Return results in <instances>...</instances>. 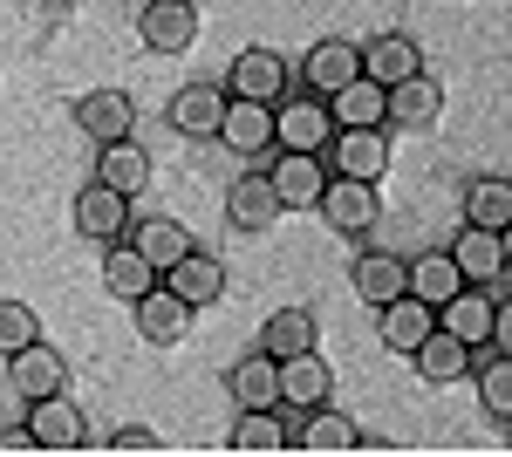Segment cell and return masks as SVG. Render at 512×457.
<instances>
[{"instance_id":"15","label":"cell","mask_w":512,"mask_h":457,"mask_svg":"<svg viewBox=\"0 0 512 457\" xmlns=\"http://www.w3.org/2000/svg\"><path fill=\"white\" fill-rule=\"evenodd\" d=\"M431 328H437V307H431V301H417L410 287H403L396 301H383V307H376V342L390 348V355H410V348L424 342Z\"/></svg>"},{"instance_id":"34","label":"cell","mask_w":512,"mask_h":457,"mask_svg":"<svg viewBox=\"0 0 512 457\" xmlns=\"http://www.w3.org/2000/svg\"><path fill=\"white\" fill-rule=\"evenodd\" d=\"M472 376H478V403H485V417L512 423V355H506V348H492L485 362H472Z\"/></svg>"},{"instance_id":"29","label":"cell","mask_w":512,"mask_h":457,"mask_svg":"<svg viewBox=\"0 0 512 457\" xmlns=\"http://www.w3.org/2000/svg\"><path fill=\"white\" fill-rule=\"evenodd\" d=\"M403 287L417 294V301H431V307H444L458 287H465V273H458V260L437 246V253H417V260H403Z\"/></svg>"},{"instance_id":"12","label":"cell","mask_w":512,"mask_h":457,"mask_svg":"<svg viewBox=\"0 0 512 457\" xmlns=\"http://www.w3.org/2000/svg\"><path fill=\"white\" fill-rule=\"evenodd\" d=\"M158 280L198 314V307H212L219 294H226V260H219V253H205V246H192V253H185V260H171Z\"/></svg>"},{"instance_id":"4","label":"cell","mask_w":512,"mask_h":457,"mask_svg":"<svg viewBox=\"0 0 512 457\" xmlns=\"http://www.w3.org/2000/svg\"><path fill=\"white\" fill-rule=\"evenodd\" d=\"M21 423H28L35 451H82V444H89V417L76 410V396H69V389H55V396H35Z\"/></svg>"},{"instance_id":"2","label":"cell","mask_w":512,"mask_h":457,"mask_svg":"<svg viewBox=\"0 0 512 457\" xmlns=\"http://www.w3.org/2000/svg\"><path fill=\"white\" fill-rule=\"evenodd\" d=\"M321 157L335 164V178L383 185V171H390V137H383V130H355V123H335V137L321 144Z\"/></svg>"},{"instance_id":"14","label":"cell","mask_w":512,"mask_h":457,"mask_svg":"<svg viewBox=\"0 0 512 457\" xmlns=\"http://www.w3.org/2000/svg\"><path fill=\"white\" fill-rule=\"evenodd\" d=\"M76 130L89 137V144H117V137H130L137 130V103L123 96V89H89V96H76Z\"/></svg>"},{"instance_id":"22","label":"cell","mask_w":512,"mask_h":457,"mask_svg":"<svg viewBox=\"0 0 512 457\" xmlns=\"http://www.w3.org/2000/svg\"><path fill=\"white\" fill-rule=\"evenodd\" d=\"M171 130L178 137H212L219 130V116H226V82H185L178 96H171Z\"/></svg>"},{"instance_id":"20","label":"cell","mask_w":512,"mask_h":457,"mask_svg":"<svg viewBox=\"0 0 512 457\" xmlns=\"http://www.w3.org/2000/svg\"><path fill=\"white\" fill-rule=\"evenodd\" d=\"M226 389H233L239 410H280V362L267 348H253V355H239L226 369Z\"/></svg>"},{"instance_id":"37","label":"cell","mask_w":512,"mask_h":457,"mask_svg":"<svg viewBox=\"0 0 512 457\" xmlns=\"http://www.w3.org/2000/svg\"><path fill=\"white\" fill-rule=\"evenodd\" d=\"M0 457H35V437H28V423H0Z\"/></svg>"},{"instance_id":"7","label":"cell","mask_w":512,"mask_h":457,"mask_svg":"<svg viewBox=\"0 0 512 457\" xmlns=\"http://www.w3.org/2000/svg\"><path fill=\"white\" fill-rule=\"evenodd\" d=\"M328 137H335V116H328V103H321L315 89L301 103H287V96L274 103V151H315L321 157Z\"/></svg>"},{"instance_id":"5","label":"cell","mask_w":512,"mask_h":457,"mask_svg":"<svg viewBox=\"0 0 512 457\" xmlns=\"http://www.w3.org/2000/svg\"><path fill=\"white\" fill-rule=\"evenodd\" d=\"M287 82H294V69L280 62L274 48H239L233 69H226V96H239V103H280Z\"/></svg>"},{"instance_id":"10","label":"cell","mask_w":512,"mask_h":457,"mask_svg":"<svg viewBox=\"0 0 512 457\" xmlns=\"http://www.w3.org/2000/svg\"><path fill=\"white\" fill-rule=\"evenodd\" d=\"M130 307H137V342H144V348H178L185 335H192V307L178 301L164 280H158V287H144Z\"/></svg>"},{"instance_id":"11","label":"cell","mask_w":512,"mask_h":457,"mask_svg":"<svg viewBox=\"0 0 512 457\" xmlns=\"http://www.w3.org/2000/svg\"><path fill=\"white\" fill-rule=\"evenodd\" d=\"M7 389L14 396H55V389H69V355L62 348H48V342H28V348H14L7 355Z\"/></svg>"},{"instance_id":"31","label":"cell","mask_w":512,"mask_h":457,"mask_svg":"<svg viewBox=\"0 0 512 457\" xmlns=\"http://www.w3.org/2000/svg\"><path fill=\"white\" fill-rule=\"evenodd\" d=\"M123 239H130V246H137V253H144L158 273L171 267V260H185V253H192V232L178 226V219H130V232H123Z\"/></svg>"},{"instance_id":"28","label":"cell","mask_w":512,"mask_h":457,"mask_svg":"<svg viewBox=\"0 0 512 457\" xmlns=\"http://www.w3.org/2000/svg\"><path fill=\"white\" fill-rule=\"evenodd\" d=\"M321 342V314L315 307H274L267 314V328H260V348L274 355V362H287V355H301V348Z\"/></svg>"},{"instance_id":"19","label":"cell","mask_w":512,"mask_h":457,"mask_svg":"<svg viewBox=\"0 0 512 457\" xmlns=\"http://www.w3.org/2000/svg\"><path fill=\"white\" fill-rule=\"evenodd\" d=\"M335 396V369L321 362L315 348H301V355H287L280 362V403L301 417V410H315V403H328Z\"/></svg>"},{"instance_id":"27","label":"cell","mask_w":512,"mask_h":457,"mask_svg":"<svg viewBox=\"0 0 512 457\" xmlns=\"http://www.w3.org/2000/svg\"><path fill=\"white\" fill-rule=\"evenodd\" d=\"M321 103H328L335 123H355V130H383V123H390V89H376L369 76L342 82V89H335V96H321Z\"/></svg>"},{"instance_id":"18","label":"cell","mask_w":512,"mask_h":457,"mask_svg":"<svg viewBox=\"0 0 512 457\" xmlns=\"http://www.w3.org/2000/svg\"><path fill=\"white\" fill-rule=\"evenodd\" d=\"M355 48H362V76L376 82V89H396V82H410L417 76V69H424V48H417V41L410 35H376V41H355Z\"/></svg>"},{"instance_id":"21","label":"cell","mask_w":512,"mask_h":457,"mask_svg":"<svg viewBox=\"0 0 512 457\" xmlns=\"http://www.w3.org/2000/svg\"><path fill=\"white\" fill-rule=\"evenodd\" d=\"M410 362H417V376L431 382V389H444V382H465L478 362V348H465L458 335H444V328H431L424 342L410 348Z\"/></svg>"},{"instance_id":"32","label":"cell","mask_w":512,"mask_h":457,"mask_svg":"<svg viewBox=\"0 0 512 457\" xmlns=\"http://www.w3.org/2000/svg\"><path fill=\"white\" fill-rule=\"evenodd\" d=\"M226 451H233V457H274V451H287V423H280V410H239Z\"/></svg>"},{"instance_id":"16","label":"cell","mask_w":512,"mask_h":457,"mask_svg":"<svg viewBox=\"0 0 512 457\" xmlns=\"http://www.w3.org/2000/svg\"><path fill=\"white\" fill-rule=\"evenodd\" d=\"M226 226L246 232V239L280 226V198H274V185H267V171H246V178L226 185Z\"/></svg>"},{"instance_id":"13","label":"cell","mask_w":512,"mask_h":457,"mask_svg":"<svg viewBox=\"0 0 512 457\" xmlns=\"http://www.w3.org/2000/svg\"><path fill=\"white\" fill-rule=\"evenodd\" d=\"M212 137L233 157H267L274 151V103H239V96H226V116H219Z\"/></svg>"},{"instance_id":"36","label":"cell","mask_w":512,"mask_h":457,"mask_svg":"<svg viewBox=\"0 0 512 457\" xmlns=\"http://www.w3.org/2000/svg\"><path fill=\"white\" fill-rule=\"evenodd\" d=\"M103 451H110V457H158L164 437H158V430H144V423H130V430H117V437L103 444Z\"/></svg>"},{"instance_id":"6","label":"cell","mask_w":512,"mask_h":457,"mask_svg":"<svg viewBox=\"0 0 512 457\" xmlns=\"http://www.w3.org/2000/svg\"><path fill=\"white\" fill-rule=\"evenodd\" d=\"M267 185H274L280 212H315L321 185H328V157H315V151H280L274 164H267Z\"/></svg>"},{"instance_id":"30","label":"cell","mask_w":512,"mask_h":457,"mask_svg":"<svg viewBox=\"0 0 512 457\" xmlns=\"http://www.w3.org/2000/svg\"><path fill=\"white\" fill-rule=\"evenodd\" d=\"M103 287H110L117 301H137L144 287H158V267H151L130 239H110V246H103Z\"/></svg>"},{"instance_id":"3","label":"cell","mask_w":512,"mask_h":457,"mask_svg":"<svg viewBox=\"0 0 512 457\" xmlns=\"http://www.w3.org/2000/svg\"><path fill=\"white\" fill-rule=\"evenodd\" d=\"M130 198L123 191H110L103 178H89V185L76 191V205H69V226H76V239H89V246H110V239H123L130 232Z\"/></svg>"},{"instance_id":"17","label":"cell","mask_w":512,"mask_h":457,"mask_svg":"<svg viewBox=\"0 0 512 457\" xmlns=\"http://www.w3.org/2000/svg\"><path fill=\"white\" fill-rule=\"evenodd\" d=\"M362 76V48L349 35H328L308 48V62H301V89H315V96H335L342 82Z\"/></svg>"},{"instance_id":"35","label":"cell","mask_w":512,"mask_h":457,"mask_svg":"<svg viewBox=\"0 0 512 457\" xmlns=\"http://www.w3.org/2000/svg\"><path fill=\"white\" fill-rule=\"evenodd\" d=\"M28 342H41V314L28 301H0V362Z\"/></svg>"},{"instance_id":"1","label":"cell","mask_w":512,"mask_h":457,"mask_svg":"<svg viewBox=\"0 0 512 457\" xmlns=\"http://www.w3.org/2000/svg\"><path fill=\"white\" fill-rule=\"evenodd\" d=\"M315 212L328 219V232H342V239H369L376 219H383V198L376 185H362V178H328L315 198Z\"/></svg>"},{"instance_id":"24","label":"cell","mask_w":512,"mask_h":457,"mask_svg":"<svg viewBox=\"0 0 512 457\" xmlns=\"http://www.w3.org/2000/svg\"><path fill=\"white\" fill-rule=\"evenodd\" d=\"M444 253L458 260V273H465L472 287H485L492 273H506V232H485V226H458V239H451Z\"/></svg>"},{"instance_id":"26","label":"cell","mask_w":512,"mask_h":457,"mask_svg":"<svg viewBox=\"0 0 512 457\" xmlns=\"http://www.w3.org/2000/svg\"><path fill=\"white\" fill-rule=\"evenodd\" d=\"M437 116H444V82H437L431 69H417L410 82L390 89V123H403V130H431Z\"/></svg>"},{"instance_id":"9","label":"cell","mask_w":512,"mask_h":457,"mask_svg":"<svg viewBox=\"0 0 512 457\" xmlns=\"http://www.w3.org/2000/svg\"><path fill=\"white\" fill-rule=\"evenodd\" d=\"M137 35H144L151 55H185L198 41V0H144Z\"/></svg>"},{"instance_id":"8","label":"cell","mask_w":512,"mask_h":457,"mask_svg":"<svg viewBox=\"0 0 512 457\" xmlns=\"http://www.w3.org/2000/svg\"><path fill=\"white\" fill-rule=\"evenodd\" d=\"M287 451H308V457H349L355 451V417H342L335 403H315L287 423Z\"/></svg>"},{"instance_id":"25","label":"cell","mask_w":512,"mask_h":457,"mask_svg":"<svg viewBox=\"0 0 512 457\" xmlns=\"http://www.w3.org/2000/svg\"><path fill=\"white\" fill-rule=\"evenodd\" d=\"M96 178L110 191H123V198H144L151 191V151L144 144H130V137H117V144H96Z\"/></svg>"},{"instance_id":"23","label":"cell","mask_w":512,"mask_h":457,"mask_svg":"<svg viewBox=\"0 0 512 457\" xmlns=\"http://www.w3.org/2000/svg\"><path fill=\"white\" fill-rule=\"evenodd\" d=\"M349 287H355V301H369V307H383L403 294V253H383V246H362L349 260Z\"/></svg>"},{"instance_id":"38","label":"cell","mask_w":512,"mask_h":457,"mask_svg":"<svg viewBox=\"0 0 512 457\" xmlns=\"http://www.w3.org/2000/svg\"><path fill=\"white\" fill-rule=\"evenodd\" d=\"M355 451H362V457H396V444H390V437H362V430H355Z\"/></svg>"},{"instance_id":"33","label":"cell","mask_w":512,"mask_h":457,"mask_svg":"<svg viewBox=\"0 0 512 457\" xmlns=\"http://www.w3.org/2000/svg\"><path fill=\"white\" fill-rule=\"evenodd\" d=\"M465 226L512 232V185L506 178H472L465 185Z\"/></svg>"}]
</instances>
